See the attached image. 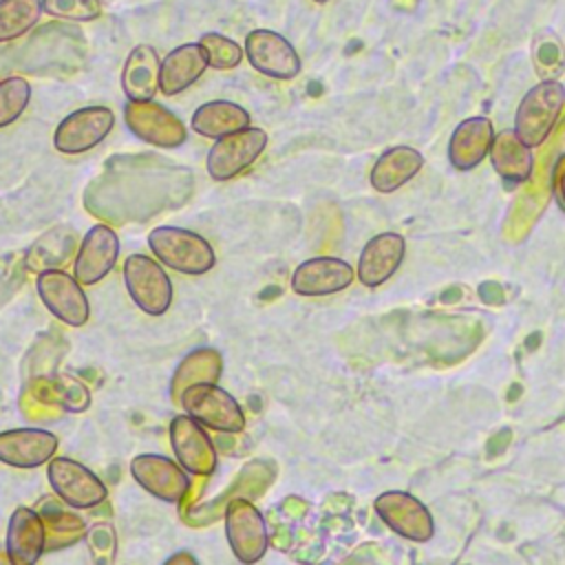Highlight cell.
<instances>
[{"label":"cell","mask_w":565,"mask_h":565,"mask_svg":"<svg viewBox=\"0 0 565 565\" xmlns=\"http://www.w3.org/2000/svg\"><path fill=\"white\" fill-rule=\"evenodd\" d=\"M166 565H199V563L190 552H177L166 561Z\"/></svg>","instance_id":"32"},{"label":"cell","mask_w":565,"mask_h":565,"mask_svg":"<svg viewBox=\"0 0 565 565\" xmlns=\"http://www.w3.org/2000/svg\"><path fill=\"white\" fill-rule=\"evenodd\" d=\"M552 194H554L558 207L565 212V157H561V161L556 163V168L552 172Z\"/></svg>","instance_id":"31"},{"label":"cell","mask_w":565,"mask_h":565,"mask_svg":"<svg viewBox=\"0 0 565 565\" xmlns=\"http://www.w3.org/2000/svg\"><path fill=\"white\" fill-rule=\"evenodd\" d=\"M124 119L137 139L152 146L179 148L188 139L185 124L154 99L128 102L124 108Z\"/></svg>","instance_id":"8"},{"label":"cell","mask_w":565,"mask_h":565,"mask_svg":"<svg viewBox=\"0 0 565 565\" xmlns=\"http://www.w3.org/2000/svg\"><path fill=\"white\" fill-rule=\"evenodd\" d=\"M179 404L183 413L199 422L203 428L218 433H241L245 428V415L232 393L216 382H196L181 391Z\"/></svg>","instance_id":"3"},{"label":"cell","mask_w":565,"mask_h":565,"mask_svg":"<svg viewBox=\"0 0 565 565\" xmlns=\"http://www.w3.org/2000/svg\"><path fill=\"white\" fill-rule=\"evenodd\" d=\"M424 168V154L411 146H393L384 150L369 174L371 188L380 194H391L408 183Z\"/></svg>","instance_id":"21"},{"label":"cell","mask_w":565,"mask_h":565,"mask_svg":"<svg viewBox=\"0 0 565 565\" xmlns=\"http://www.w3.org/2000/svg\"><path fill=\"white\" fill-rule=\"evenodd\" d=\"M124 282L143 313L163 316L170 309L172 280L159 260L146 254H130L124 263Z\"/></svg>","instance_id":"5"},{"label":"cell","mask_w":565,"mask_h":565,"mask_svg":"<svg viewBox=\"0 0 565 565\" xmlns=\"http://www.w3.org/2000/svg\"><path fill=\"white\" fill-rule=\"evenodd\" d=\"M199 44L205 51L207 66L216 68V71L236 68L241 64V60L245 57V49L238 46V42H234L232 38L221 35V33H203Z\"/></svg>","instance_id":"28"},{"label":"cell","mask_w":565,"mask_h":565,"mask_svg":"<svg viewBox=\"0 0 565 565\" xmlns=\"http://www.w3.org/2000/svg\"><path fill=\"white\" fill-rule=\"evenodd\" d=\"M168 433L174 459L188 475L207 477L216 470V448L199 422L185 413L174 415Z\"/></svg>","instance_id":"11"},{"label":"cell","mask_w":565,"mask_h":565,"mask_svg":"<svg viewBox=\"0 0 565 565\" xmlns=\"http://www.w3.org/2000/svg\"><path fill=\"white\" fill-rule=\"evenodd\" d=\"M130 475L146 492L168 503L181 501L190 488L188 472L177 461L154 452L132 457Z\"/></svg>","instance_id":"14"},{"label":"cell","mask_w":565,"mask_h":565,"mask_svg":"<svg viewBox=\"0 0 565 565\" xmlns=\"http://www.w3.org/2000/svg\"><path fill=\"white\" fill-rule=\"evenodd\" d=\"M119 256V238L117 232L108 225H93L75 254V263H73V276L79 285H95L99 280H104Z\"/></svg>","instance_id":"15"},{"label":"cell","mask_w":565,"mask_h":565,"mask_svg":"<svg viewBox=\"0 0 565 565\" xmlns=\"http://www.w3.org/2000/svg\"><path fill=\"white\" fill-rule=\"evenodd\" d=\"M57 435L44 428H11L0 433V461L13 468H38L57 452Z\"/></svg>","instance_id":"18"},{"label":"cell","mask_w":565,"mask_h":565,"mask_svg":"<svg viewBox=\"0 0 565 565\" xmlns=\"http://www.w3.org/2000/svg\"><path fill=\"white\" fill-rule=\"evenodd\" d=\"M75 249V236L66 227H53L40 241H35L26 254V265L35 271L60 269Z\"/></svg>","instance_id":"26"},{"label":"cell","mask_w":565,"mask_h":565,"mask_svg":"<svg viewBox=\"0 0 565 565\" xmlns=\"http://www.w3.org/2000/svg\"><path fill=\"white\" fill-rule=\"evenodd\" d=\"M245 57L249 64L274 79H291L300 73V57L291 42L271 31V29H254L245 35Z\"/></svg>","instance_id":"13"},{"label":"cell","mask_w":565,"mask_h":565,"mask_svg":"<svg viewBox=\"0 0 565 565\" xmlns=\"http://www.w3.org/2000/svg\"><path fill=\"white\" fill-rule=\"evenodd\" d=\"M42 15V0H0V42L29 33Z\"/></svg>","instance_id":"27"},{"label":"cell","mask_w":565,"mask_h":565,"mask_svg":"<svg viewBox=\"0 0 565 565\" xmlns=\"http://www.w3.org/2000/svg\"><path fill=\"white\" fill-rule=\"evenodd\" d=\"M192 130L210 137V139H221L225 135L238 132L243 128L249 126V113L227 99H214V102H205L201 104L194 113H192Z\"/></svg>","instance_id":"25"},{"label":"cell","mask_w":565,"mask_h":565,"mask_svg":"<svg viewBox=\"0 0 565 565\" xmlns=\"http://www.w3.org/2000/svg\"><path fill=\"white\" fill-rule=\"evenodd\" d=\"M406 254V241L397 232L375 234L360 252L355 276L364 287L384 285L402 265Z\"/></svg>","instance_id":"17"},{"label":"cell","mask_w":565,"mask_h":565,"mask_svg":"<svg viewBox=\"0 0 565 565\" xmlns=\"http://www.w3.org/2000/svg\"><path fill=\"white\" fill-rule=\"evenodd\" d=\"M207 68L205 51L199 42H188L172 49L161 60V79L159 90L163 95H179L190 88Z\"/></svg>","instance_id":"23"},{"label":"cell","mask_w":565,"mask_h":565,"mask_svg":"<svg viewBox=\"0 0 565 565\" xmlns=\"http://www.w3.org/2000/svg\"><path fill=\"white\" fill-rule=\"evenodd\" d=\"M31 86L24 77L13 75L0 82V128L13 124L29 106Z\"/></svg>","instance_id":"29"},{"label":"cell","mask_w":565,"mask_h":565,"mask_svg":"<svg viewBox=\"0 0 565 565\" xmlns=\"http://www.w3.org/2000/svg\"><path fill=\"white\" fill-rule=\"evenodd\" d=\"M373 508L393 532L408 541L424 543L435 532V523L428 508L408 492L386 490L373 501Z\"/></svg>","instance_id":"12"},{"label":"cell","mask_w":565,"mask_h":565,"mask_svg":"<svg viewBox=\"0 0 565 565\" xmlns=\"http://www.w3.org/2000/svg\"><path fill=\"white\" fill-rule=\"evenodd\" d=\"M35 287L44 307L64 324H71V327L86 324L90 316V307L75 276L66 274L64 269H46L38 274Z\"/></svg>","instance_id":"10"},{"label":"cell","mask_w":565,"mask_h":565,"mask_svg":"<svg viewBox=\"0 0 565 565\" xmlns=\"http://www.w3.org/2000/svg\"><path fill=\"white\" fill-rule=\"evenodd\" d=\"M494 128L488 117H468L450 135L448 159L452 168L468 172L477 168L492 148Z\"/></svg>","instance_id":"20"},{"label":"cell","mask_w":565,"mask_h":565,"mask_svg":"<svg viewBox=\"0 0 565 565\" xmlns=\"http://www.w3.org/2000/svg\"><path fill=\"white\" fill-rule=\"evenodd\" d=\"M353 267L335 256H316L302 260L291 274V289L298 296H331L353 282Z\"/></svg>","instance_id":"16"},{"label":"cell","mask_w":565,"mask_h":565,"mask_svg":"<svg viewBox=\"0 0 565 565\" xmlns=\"http://www.w3.org/2000/svg\"><path fill=\"white\" fill-rule=\"evenodd\" d=\"M565 106V84L558 79H543L534 84L516 106L514 132L530 148L541 146L552 132Z\"/></svg>","instance_id":"2"},{"label":"cell","mask_w":565,"mask_h":565,"mask_svg":"<svg viewBox=\"0 0 565 565\" xmlns=\"http://www.w3.org/2000/svg\"><path fill=\"white\" fill-rule=\"evenodd\" d=\"M223 523L230 550L238 563L254 565L265 556L269 547V532L265 516L252 501L234 497L225 505Z\"/></svg>","instance_id":"4"},{"label":"cell","mask_w":565,"mask_h":565,"mask_svg":"<svg viewBox=\"0 0 565 565\" xmlns=\"http://www.w3.org/2000/svg\"><path fill=\"white\" fill-rule=\"evenodd\" d=\"M46 477L55 497L75 510L95 508L108 494L104 481L71 457H53L46 463Z\"/></svg>","instance_id":"6"},{"label":"cell","mask_w":565,"mask_h":565,"mask_svg":"<svg viewBox=\"0 0 565 565\" xmlns=\"http://www.w3.org/2000/svg\"><path fill=\"white\" fill-rule=\"evenodd\" d=\"M148 247L161 265H168L170 269L188 276H201L216 263L212 245L201 234L177 225H161L150 230Z\"/></svg>","instance_id":"1"},{"label":"cell","mask_w":565,"mask_h":565,"mask_svg":"<svg viewBox=\"0 0 565 565\" xmlns=\"http://www.w3.org/2000/svg\"><path fill=\"white\" fill-rule=\"evenodd\" d=\"M490 161L494 172L505 183H525L534 172V152L530 146L521 141V137L514 132V128H503L494 132L492 148H490Z\"/></svg>","instance_id":"22"},{"label":"cell","mask_w":565,"mask_h":565,"mask_svg":"<svg viewBox=\"0 0 565 565\" xmlns=\"http://www.w3.org/2000/svg\"><path fill=\"white\" fill-rule=\"evenodd\" d=\"M46 550V527L38 510L20 505L7 525L4 554L11 565H35Z\"/></svg>","instance_id":"19"},{"label":"cell","mask_w":565,"mask_h":565,"mask_svg":"<svg viewBox=\"0 0 565 565\" xmlns=\"http://www.w3.org/2000/svg\"><path fill=\"white\" fill-rule=\"evenodd\" d=\"M161 79V60L150 44H137L124 64L121 88L128 102L152 99L159 90Z\"/></svg>","instance_id":"24"},{"label":"cell","mask_w":565,"mask_h":565,"mask_svg":"<svg viewBox=\"0 0 565 565\" xmlns=\"http://www.w3.org/2000/svg\"><path fill=\"white\" fill-rule=\"evenodd\" d=\"M42 11L51 18L90 22L102 15L99 0H42Z\"/></svg>","instance_id":"30"},{"label":"cell","mask_w":565,"mask_h":565,"mask_svg":"<svg viewBox=\"0 0 565 565\" xmlns=\"http://www.w3.org/2000/svg\"><path fill=\"white\" fill-rule=\"evenodd\" d=\"M113 126L115 113L108 106H84L57 124L53 146L62 154H79L102 143Z\"/></svg>","instance_id":"9"},{"label":"cell","mask_w":565,"mask_h":565,"mask_svg":"<svg viewBox=\"0 0 565 565\" xmlns=\"http://www.w3.org/2000/svg\"><path fill=\"white\" fill-rule=\"evenodd\" d=\"M267 132L256 126H247L238 132L225 135L214 141L207 152V174L214 181H230L249 168L265 150Z\"/></svg>","instance_id":"7"},{"label":"cell","mask_w":565,"mask_h":565,"mask_svg":"<svg viewBox=\"0 0 565 565\" xmlns=\"http://www.w3.org/2000/svg\"><path fill=\"white\" fill-rule=\"evenodd\" d=\"M313 2H318V4H322V2H327V0H313Z\"/></svg>","instance_id":"33"}]
</instances>
